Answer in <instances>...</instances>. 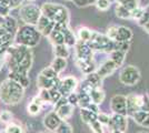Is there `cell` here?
Returning <instances> with one entry per match:
<instances>
[{
  "mask_svg": "<svg viewBox=\"0 0 149 133\" xmlns=\"http://www.w3.org/2000/svg\"><path fill=\"white\" fill-rule=\"evenodd\" d=\"M5 62L8 64L10 72H22L28 74L33 62V54L31 49L15 43L5 53Z\"/></svg>",
  "mask_w": 149,
  "mask_h": 133,
  "instance_id": "6da1fadb",
  "label": "cell"
},
{
  "mask_svg": "<svg viewBox=\"0 0 149 133\" xmlns=\"http://www.w3.org/2000/svg\"><path fill=\"white\" fill-rule=\"evenodd\" d=\"M25 89L11 79H6L0 84V100L7 105H16L24 99Z\"/></svg>",
  "mask_w": 149,
  "mask_h": 133,
  "instance_id": "7a4b0ae2",
  "label": "cell"
},
{
  "mask_svg": "<svg viewBox=\"0 0 149 133\" xmlns=\"http://www.w3.org/2000/svg\"><path fill=\"white\" fill-rule=\"evenodd\" d=\"M40 39H41V34L39 33L35 25H22L18 28L13 37V41L16 44L31 49L37 47L38 43L40 42Z\"/></svg>",
  "mask_w": 149,
  "mask_h": 133,
  "instance_id": "3957f363",
  "label": "cell"
},
{
  "mask_svg": "<svg viewBox=\"0 0 149 133\" xmlns=\"http://www.w3.org/2000/svg\"><path fill=\"white\" fill-rule=\"evenodd\" d=\"M40 11L44 17L49 19L55 25L69 23V20H70L69 10L60 3L45 2L42 3V6L40 7Z\"/></svg>",
  "mask_w": 149,
  "mask_h": 133,
  "instance_id": "277c9868",
  "label": "cell"
},
{
  "mask_svg": "<svg viewBox=\"0 0 149 133\" xmlns=\"http://www.w3.org/2000/svg\"><path fill=\"white\" fill-rule=\"evenodd\" d=\"M91 50L101 51V52H108L110 53L115 49V42L111 41L105 34H101L99 32L93 31L91 38L87 42Z\"/></svg>",
  "mask_w": 149,
  "mask_h": 133,
  "instance_id": "5b68a950",
  "label": "cell"
},
{
  "mask_svg": "<svg viewBox=\"0 0 149 133\" xmlns=\"http://www.w3.org/2000/svg\"><path fill=\"white\" fill-rule=\"evenodd\" d=\"M127 98V115L131 116L138 111H149V96L147 94H129Z\"/></svg>",
  "mask_w": 149,
  "mask_h": 133,
  "instance_id": "8992f818",
  "label": "cell"
},
{
  "mask_svg": "<svg viewBox=\"0 0 149 133\" xmlns=\"http://www.w3.org/2000/svg\"><path fill=\"white\" fill-rule=\"evenodd\" d=\"M19 17L22 20V22H25V25H36L39 18L41 17L40 7L36 6L33 3L22 5L19 10Z\"/></svg>",
  "mask_w": 149,
  "mask_h": 133,
  "instance_id": "52a82bcc",
  "label": "cell"
},
{
  "mask_svg": "<svg viewBox=\"0 0 149 133\" xmlns=\"http://www.w3.org/2000/svg\"><path fill=\"white\" fill-rule=\"evenodd\" d=\"M119 80L123 84L128 85V87L136 85L140 80V71L135 65H131V64L127 65V67L123 68V70L120 71Z\"/></svg>",
  "mask_w": 149,
  "mask_h": 133,
  "instance_id": "ba28073f",
  "label": "cell"
},
{
  "mask_svg": "<svg viewBox=\"0 0 149 133\" xmlns=\"http://www.w3.org/2000/svg\"><path fill=\"white\" fill-rule=\"evenodd\" d=\"M77 87H78V81L74 76H66L59 80L56 88L61 96H68L70 93L74 92Z\"/></svg>",
  "mask_w": 149,
  "mask_h": 133,
  "instance_id": "9c48e42d",
  "label": "cell"
},
{
  "mask_svg": "<svg viewBox=\"0 0 149 133\" xmlns=\"http://www.w3.org/2000/svg\"><path fill=\"white\" fill-rule=\"evenodd\" d=\"M110 109L113 114L127 115V98L123 94L113 95L110 100Z\"/></svg>",
  "mask_w": 149,
  "mask_h": 133,
  "instance_id": "30bf717a",
  "label": "cell"
},
{
  "mask_svg": "<svg viewBox=\"0 0 149 133\" xmlns=\"http://www.w3.org/2000/svg\"><path fill=\"white\" fill-rule=\"evenodd\" d=\"M109 127L110 129H115V130H119L126 132L127 127H128V119L127 115H121V114H112L109 120Z\"/></svg>",
  "mask_w": 149,
  "mask_h": 133,
  "instance_id": "8fae6325",
  "label": "cell"
},
{
  "mask_svg": "<svg viewBox=\"0 0 149 133\" xmlns=\"http://www.w3.org/2000/svg\"><path fill=\"white\" fill-rule=\"evenodd\" d=\"M76 48V60H93V50L85 42L77 41L74 44Z\"/></svg>",
  "mask_w": 149,
  "mask_h": 133,
  "instance_id": "7c38bea8",
  "label": "cell"
},
{
  "mask_svg": "<svg viewBox=\"0 0 149 133\" xmlns=\"http://www.w3.org/2000/svg\"><path fill=\"white\" fill-rule=\"evenodd\" d=\"M56 28H58L63 34L65 38V44H67L68 47H74V44L77 43V37L74 34V32L71 30L69 23H59L56 25Z\"/></svg>",
  "mask_w": 149,
  "mask_h": 133,
  "instance_id": "4fadbf2b",
  "label": "cell"
},
{
  "mask_svg": "<svg viewBox=\"0 0 149 133\" xmlns=\"http://www.w3.org/2000/svg\"><path fill=\"white\" fill-rule=\"evenodd\" d=\"M55 25H55L54 22H51L49 19H47L46 17H44V16L41 14V17L39 18L37 25H35V27L37 28V30L39 31V33H40L41 36L48 37L50 34V32L54 30Z\"/></svg>",
  "mask_w": 149,
  "mask_h": 133,
  "instance_id": "5bb4252c",
  "label": "cell"
},
{
  "mask_svg": "<svg viewBox=\"0 0 149 133\" xmlns=\"http://www.w3.org/2000/svg\"><path fill=\"white\" fill-rule=\"evenodd\" d=\"M61 123V119L58 116V114L55 111H50L45 115L44 125L49 131H56V129Z\"/></svg>",
  "mask_w": 149,
  "mask_h": 133,
  "instance_id": "9a60e30c",
  "label": "cell"
},
{
  "mask_svg": "<svg viewBox=\"0 0 149 133\" xmlns=\"http://www.w3.org/2000/svg\"><path fill=\"white\" fill-rule=\"evenodd\" d=\"M13 34L7 32L1 25H0V52L6 53L7 50L13 45Z\"/></svg>",
  "mask_w": 149,
  "mask_h": 133,
  "instance_id": "2e32d148",
  "label": "cell"
},
{
  "mask_svg": "<svg viewBox=\"0 0 149 133\" xmlns=\"http://www.w3.org/2000/svg\"><path fill=\"white\" fill-rule=\"evenodd\" d=\"M131 39H132L131 29L125 25H117V32L113 42H130Z\"/></svg>",
  "mask_w": 149,
  "mask_h": 133,
  "instance_id": "e0dca14e",
  "label": "cell"
},
{
  "mask_svg": "<svg viewBox=\"0 0 149 133\" xmlns=\"http://www.w3.org/2000/svg\"><path fill=\"white\" fill-rule=\"evenodd\" d=\"M116 69H117L116 64L113 63L111 60L109 59V60L105 61L104 63L100 65L99 68H97L95 72H96V73H97L100 78H101V79H104V78H106V76L112 74V73L115 72V70H116Z\"/></svg>",
  "mask_w": 149,
  "mask_h": 133,
  "instance_id": "ac0fdd59",
  "label": "cell"
},
{
  "mask_svg": "<svg viewBox=\"0 0 149 133\" xmlns=\"http://www.w3.org/2000/svg\"><path fill=\"white\" fill-rule=\"evenodd\" d=\"M1 27L6 30L7 32L11 33V34H16V32L18 30L19 25H18V21L16 18H13V16H7L3 18V21L1 23Z\"/></svg>",
  "mask_w": 149,
  "mask_h": 133,
  "instance_id": "d6986e66",
  "label": "cell"
},
{
  "mask_svg": "<svg viewBox=\"0 0 149 133\" xmlns=\"http://www.w3.org/2000/svg\"><path fill=\"white\" fill-rule=\"evenodd\" d=\"M9 79L13 80L15 82H17L18 84H20L24 89L29 87L30 83V79L27 73H22V72H9Z\"/></svg>",
  "mask_w": 149,
  "mask_h": 133,
  "instance_id": "ffe728a7",
  "label": "cell"
},
{
  "mask_svg": "<svg viewBox=\"0 0 149 133\" xmlns=\"http://www.w3.org/2000/svg\"><path fill=\"white\" fill-rule=\"evenodd\" d=\"M59 80H60L59 78L52 80V79H48V78H46V76L39 74L37 78V85L40 90H41V89L50 90V89H52V88H56L58 82H59Z\"/></svg>",
  "mask_w": 149,
  "mask_h": 133,
  "instance_id": "44dd1931",
  "label": "cell"
},
{
  "mask_svg": "<svg viewBox=\"0 0 149 133\" xmlns=\"http://www.w3.org/2000/svg\"><path fill=\"white\" fill-rule=\"evenodd\" d=\"M76 64L81 72L85 73L86 76L91 73V72H95L97 69L93 59V60H76Z\"/></svg>",
  "mask_w": 149,
  "mask_h": 133,
  "instance_id": "7402d4cb",
  "label": "cell"
},
{
  "mask_svg": "<svg viewBox=\"0 0 149 133\" xmlns=\"http://www.w3.org/2000/svg\"><path fill=\"white\" fill-rule=\"evenodd\" d=\"M138 125L149 129V111H138L131 115Z\"/></svg>",
  "mask_w": 149,
  "mask_h": 133,
  "instance_id": "603a6c76",
  "label": "cell"
},
{
  "mask_svg": "<svg viewBox=\"0 0 149 133\" xmlns=\"http://www.w3.org/2000/svg\"><path fill=\"white\" fill-rule=\"evenodd\" d=\"M42 105H44V102L41 101L40 98L37 95V96H35V98L32 99V101L28 104L27 111H28V113L30 114V115H37V114L40 113Z\"/></svg>",
  "mask_w": 149,
  "mask_h": 133,
  "instance_id": "cb8c5ba5",
  "label": "cell"
},
{
  "mask_svg": "<svg viewBox=\"0 0 149 133\" xmlns=\"http://www.w3.org/2000/svg\"><path fill=\"white\" fill-rule=\"evenodd\" d=\"M74 107H72L71 104L67 103V104H65V105H62V107L58 108L57 110H55V112L58 114V116L61 119V121H66L72 115V113H74Z\"/></svg>",
  "mask_w": 149,
  "mask_h": 133,
  "instance_id": "d4e9b609",
  "label": "cell"
},
{
  "mask_svg": "<svg viewBox=\"0 0 149 133\" xmlns=\"http://www.w3.org/2000/svg\"><path fill=\"white\" fill-rule=\"evenodd\" d=\"M90 95V99H91V102L97 104V105H100L102 102L105 101V91L101 88H95L91 90V92L89 93Z\"/></svg>",
  "mask_w": 149,
  "mask_h": 133,
  "instance_id": "484cf974",
  "label": "cell"
},
{
  "mask_svg": "<svg viewBox=\"0 0 149 133\" xmlns=\"http://www.w3.org/2000/svg\"><path fill=\"white\" fill-rule=\"evenodd\" d=\"M50 68L54 70L57 74L61 73L62 71L67 68V59L55 57V59H54V60L51 61V63H50Z\"/></svg>",
  "mask_w": 149,
  "mask_h": 133,
  "instance_id": "4316f807",
  "label": "cell"
},
{
  "mask_svg": "<svg viewBox=\"0 0 149 133\" xmlns=\"http://www.w3.org/2000/svg\"><path fill=\"white\" fill-rule=\"evenodd\" d=\"M48 38H49L50 42L54 44V45H58V44H65V38H63V34H62V32L56 28V25H55V28H54V30L50 32V34L48 36Z\"/></svg>",
  "mask_w": 149,
  "mask_h": 133,
  "instance_id": "83f0119b",
  "label": "cell"
},
{
  "mask_svg": "<svg viewBox=\"0 0 149 133\" xmlns=\"http://www.w3.org/2000/svg\"><path fill=\"white\" fill-rule=\"evenodd\" d=\"M54 53H55V57L57 58L67 59L70 56V50L67 44H58V45H54Z\"/></svg>",
  "mask_w": 149,
  "mask_h": 133,
  "instance_id": "f1b7e54d",
  "label": "cell"
},
{
  "mask_svg": "<svg viewBox=\"0 0 149 133\" xmlns=\"http://www.w3.org/2000/svg\"><path fill=\"white\" fill-rule=\"evenodd\" d=\"M91 33H93V30L88 29L86 27H80L78 30H77V40L78 41H81V42H85L87 43L88 41L91 38Z\"/></svg>",
  "mask_w": 149,
  "mask_h": 133,
  "instance_id": "f546056e",
  "label": "cell"
},
{
  "mask_svg": "<svg viewBox=\"0 0 149 133\" xmlns=\"http://www.w3.org/2000/svg\"><path fill=\"white\" fill-rule=\"evenodd\" d=\"M97 113H93L91 111H89L87 109H80V116L81 120L84 121L86 124L90 125L95 121H97Z\"/></svg>",
  "mask_w": 149,
  "mask_h": 133,
  "instance_id": "4dcf8cb0",
  "label": "cell"
},
{
  "mask_svg": "<svg viewBox=\"0 0 149 133\" xmlns=\"http://www.w3.org/2000/svg\"><path fill=\"white\" fill-rule=\"evenodd\" d=\"M125 57H126V53L121 52L118 50H113L110 52V60H111L113 63L116 64V67H121L125 62Z\"/></svg>",
  "mask_w": 149,
  "mask_h": 133,
  "instance_id": "1f68e13d",
  "label": "cell"
},
{
  "mask_svg": "<svg viewBox=\"0 0 149 133\" xmlns=\"http://www.w3.org/2000/svg\"><path fill=\"white\" fill-rule=\"evenodd\" d=\"M85 80L90 83L93 88H101L102 79H101V78H100L96 72H91V73L87 74V76H86V79H85Z\"/></svg>",
  "mask_w": 149,
  "mask_h": 133,
  "instance_id": "d6a6232c",
  "label": "cell"
},
{
  "mask_svg": "<svg viewBox=\"0 0 149 133\" xmlns=\"http://www.w3.org/2000/svg\"><path fill=\"white\" fill-rule=\"evenodd\" d=\"M115 13L120 19H130V11L127 10L125 7H123L120 3H116L115 7Z\"/></svg>",
  "mask_w": 149,
  "mask_h": 133,
  "instance_id": "836d02e7",
  "label": "cell"
},
{
  "mask_svg": "<svg viewBox=\"0 0 149 133\" xmlns=\"http://www.w3.org/2000/svg\"><path fill=\"white\" fill-rule=\"evenodd\" d=\"M10 10L9 0H0V17L5 18L7 16H10Z\"/></svg>",
  "mask_w": 149,
  "mask_h": 133,
  "instance_id": "e575fe53",
  "label": "cell"
},
{
  "mask_svg": "<svg viewBox=\"0 0 149 133\" xmlns=\"http://www.w3.org/2000/svg\"><path fill=\"white\" fill-rule=\"evenodd\" d=\"M13 113L9 110H3V111L0 112V122H2V123H6V124L11 123L13 122Z\"/></svg>",
  "mask_w": 149,
  "mask_h": 133,
  "instance_id": "d590c367",
  "label": "cell"
},
{
  "mask_svg": "<svg viewBox=\"0 0 149 133\" xmlns=\"http://www.w3.org/2000/svg\"><path fill=\"white\" fill-rule=\"evenodd\" d=\"M56 133H72V127L67 121H61L59 127L56 129Z\"/></svg>",
  "mask_w": 149,
  "mask_h": 133,
  "instance_id": "8d00e7d4",
  "label": "cell"
},
{
  "mask_svg": "<svg viewBox=\"0 0 149 133\" xmlns=\"http://www.w3.org/2000/svg\"><path fill=\"white\" fill-rule=\"evenodd\" d=\"M39 74L46 76V78H48V79H52V80H55V79H58V78H59V76H58L59 74H57L56 72L51 69L50 67H47V68L42 69L41 71H40Z\"/></svg>",
  "mask_w": 149,
  "mask_h": 133,
  "instance_id": "74e56055",
  "label": "cell"
},
{
  "mask_svg": "<svg viewBox=\"0 0 149 133\" xmlns=\"http://www.w3.org/2000/svg\"><path fill=\"white\" fill-rule=\"evenodd\" d=\"M6 132L7 133H24V129L21 127V125H19L17 123H15V122H11V123H9L8 125H7V129H6Z\"/></svg>",
  "mask_w": 149,
  "mask_h": 133,
  "instance_id": "f35d334b",
  "label": "cell"
},
{
  "mask_svg": "<svg viewBox=\"0 0 149 133\" xmlns=\"http://www.w3.org/2000/svg\"><path fill=\"white\" fill-rule=\"evenodd\" d=\"M110 5H111V1L110 0H97L95 6L99 9L100 11H106L110 8Z\"/></svg>",
  "mask_w": 149,
  "mask_h": 133,
  "instance_id": "ab89813d",
  "label": "cell"
},
{
  "mask_svg": "<svg viewBox=\"0 0 149 133\" xmlns=\"http://www.w3.org/2000/svg\"><path fill=\"white\" fill-rule=\"evenodd\" d=\"M143 12H145V8L138 7V8H136L135 10H132L130 12V19L139 21V20L141 19V17L143 16Z\"/></svg>",
  "mask_w": 149,
  "mask_h": 133,
  "instance_id": "60d3db41",
  "label": "cell"
},
{
  "mask_svg": "<svg viewBox=\"0 0 149 133\" xmlns=\"http://www.w3.org/2000/svg\"><path fill=\"white\" fill-rule=\"evenodd\" d=\"M109 120H110V115H108V114L99 112V113H98V115H97V121L99 122L102 127L108 125V124H109Z\"/></svg>",
  "mask_w": 149,
  "mask_h": 133,
  "instance_id": "b9f144b4",
  "label": "cell"
},
{
  "mask_svg": "<svg viewBox=\"0 0 149 133\" xmlns=\"http://www.w3.org/2000/svg\"><path fill=\"white\" fill-rule=\"evenodd\" d=\"M40 98V100L44 102V104L46 103H51V100H50V93L49 90H45V89H41L40 90V93L38 95Z\"/></svg>",
  "mask_w": 149,
  "mask_h": 133,
  "instance_id": "7bdbcfd3",
  "label": "cell"
},
{
  "mask_svg": "<svg viewBox=\"0 0 149 133\" xmlns=\"http://www.w3.org/2000/svg\"><path fill=\"white\" fill-rule=\"evenodd\" d=\"M129 42H115V49L113 50L121 51L124 53H127L129 50Z\"/></svg>",
  "mask_w": 149,
  "mask_h": 133,
  "instance_id": "ee69618b",
  "label": "cell"
},
{
  "mask_svg": "<svg viewBox=\"0 0 149 133\" xmlns=\"http://www.w3.org/2000/svg\"><path fill=\"white\" fill-rule=\"evenodd\" d=\"M97 0H74V3L77 7H88L90 5H95Z\"/></svg>",
  "mask_w": 149,
  "mask_h": 133,
  "instance_id": "f6af8a7d",
  "label": "cell"
},
{
  "mask_svg": "<svg viewBox=\"0 0 149 133\" xmlns=\"http://www.w3.org/2000/svg\"><path fill=\"white\" fill-rule=\"evenodd\" d=\"M67 98V101H68L69 104H71L72 107L74 105H78V93H76V92H72V93H70L68 96H66Z\"/></svg>",
  "mask_w": 149,
  "mask_h": 133,
  "instance_id": "bcb514c9",
  "label": "cell"
},
{
  "mask_svg": "<svg viewBox=\"0 0 149 133\" xmlns=\"http://www.w3.org/2000/svg\"><path fill=\"white\" fill-rule=\"evenodd\" d=\"M89 127L93 129V131L95 133H104V127L100 124L98 121H95V122L91 123Z\"/></svg>",
  "mask_w": 149,
  "mask_h": 133,
  "instance_id": "7dc6e473",
  "label": "cell"
},
{
  "mask_svg": "<svg viewBox=\"0 0 149 133\" xmlns=\"http://www.w3.org/2000/svg\"><path fill=\"white\" fill-rule=\"evenodd\" d=\"M24 0H9V7L10 9H16L22 5Z\"/></svg>",
  "mask_w": 149,
  "mask_h": 133,
  "instance_id": "c3c4849f",
  "label": "cell"
},
{
  "mask_svg": "<svg viewBox=\"0 0 149 133\" xmlns=\"http://www.w3.org/2000/svg\"><path fill=\"white\" fill-rule=\"evenodd\" d=\"M139 25H141L143 29L149 33V19L147 20H141V21H138Z\"/></svg>",
  "mask_w": 149,
  "mask_h": 133,
  "instance_id": "681fc988",
  "label": "cell"
},
{
  "mask_svg": "<svg viewBox=\"0 0 149 133\" xmlns=\"http://www.w3.org/2000/svg\"><path fill=\"white\" fill-rule=\"evenodd\" d=\"M147 19H149V6L145 8V12H143V16L141 17V19L139 20V21H141V20H147Z\"/></svg>",
  "mask_w": 149,
  "mask_h": 133,
  "instance_id": "f907efd6",
  "label": "cell"
},
{
  "mask_svg": "<svg viewBox=\"0 0 149 133\" xmlns=\"http://www.w3.org/2000/svg\"><path fill=\"white\" fill-rule=\"evenodd\" d=\"M5 63V53L0 52V70L2 69V65Z\"/></svg>",
  "mask_w": 149,
  "mask_h": 133,
  "instance_id": "816d5d0a",
  "label": "cell"
},
{
  "mask_svg": "<svg viewBox=\"0 0 149 133\" xmlns=\"http://www.w3.org/2000/svg\"><path fill=\"white\" fill-rule=\"evenodd\" d=\"M111 130V133H125L123 131H119V130H115V129H110Z\"/></svg>",
  "mask_w": 149,
  "mask_h": 133,
  "instance_id": "f5cc1de1",
  "label": "cell"
},
{
  "mask_svg": "<svg viewBox=\"0 0 149 133\" xmlns=\"http://www.w3.org/2000/svg\"><path fill=\"white\" fill-rule=\"evenodd\" d=\"M123 1H125V0H116V2H118V3H120V2H123Z\"/></svg>",
  "mask_w": 149,
  "mask_h": 133,
  "instance_id": "db71d44e",
  "label": "cell"
},
{
  "mask_svg": "<svg viewBox=\"0 0 149 133\" xmlns=\"http://www.w3.org/2000/svg\"><path fill=\"white\" fill-rule=\"evenodd\" d=\"M137 133H149V132H147V131H139V132H137Z\"/></svg>",
  "mask_w": 149,
  "mask_h": 133,
  "instance_id": "11a10c76",
  "label": "cell"
},
{
  "mask_svg": "<svg viewBox=\"0 0 149 133\" xmlns=\"http://www.w3.org/2000/svg\"><path fill=\"white\" fill-rule=\"evenodd\" d=\"M66 1H74V0H66Z\"/></svg>",
  "mask_w": 149,
  "mask_h": 133,
  "instance_id": "9f6ffc18",
  "label": "cell"
},
{
  "mask_svg": "<svg viewBox=\"0 0 149 133\" xmlns=\"http://www.w3.org/2000/svg\"><path fill=\"white\" fill-rule=\"evenodd\" d=\"M0 133H7V132H6V131H5V132H2V131H1V132H0Z\"/></svg>",
  "mask_w": 149,
  "mask_h": 133,
  "instance_id": "6f0895ef",
  "label": "cell"
},
{
  "mask_svg": "<svg viewBox=\"0 0 149 133\" xmlns=\"http://www.w3.org/2000/svg\"><path fill=\"white\" fill-rule=\"evenodd\" d=\"M110 1H111V2H112V1H116V0H110Z\"/></svg>",
  "mask_w": 149,
  "mask_h": 133,
  "instance_id": "680465c9",
  "label": "cell"
},
{
  "mask_svg": "<svg viewBox=\"0 0 149 133\" xmlns=\"http://www.w3.org/2000/svg\"><path fill=\"white\" fill-rule=\"evenodd\" d=\"M39 133H45V132H39Z\"/></svg>",
  "mask_w": 149,
  "mask_h": 133,
  "instance_id": "91938a15",
  "label": "cell"
},
{
  "mask_svg": "<svg viewBox=\"0 0 149 133\" xmlns=\"http://www.w3.org/2000/svg\"><path fill=\"white\" fill-rule=\"evenodd\" d=\"M24 133H25V132H24Z\"/></svg>",
  "mask_w": 149,
  "mask_h": 133,
  "instance_id": "94428289",
  "label": "cell"
}]
</instances>
